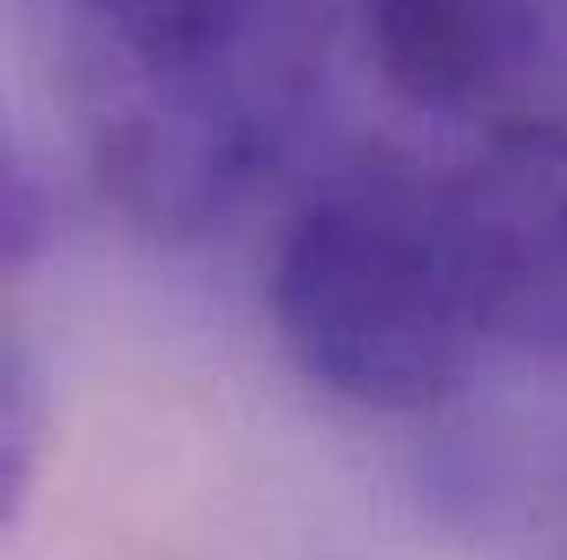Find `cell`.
<instances>
[{"label": "cell", "instance_id": "1", "mask_svg": "<svg viewBox=\"0 0 567 560\" xmlns=\"http://www.w3.org/2000/svg\"><path fill=\"white\" fill-rule=\"evenodd\" d=\"M80 133L106 198L152 238L225 231L303 152L330 27L317 0H66Z\"/></svg>", "mask_w": 567, "mask_h": 560}, {"label": "cell", "instance_id": "2", "mask_svg": "<svg viewBox=\"0 0 567 560\" xmlns=\"http://www.w3.org/2000/svg\"><path fill=\"white\" fill-rule=\"evenodd\" d=\"M265 303L284 356L377 416L449 403L488 343L455 185L410 165L330 178L284 225Z\"/></svg>", "mask_w": 567, "mask_h": 560}, {"label": "cell", "instance_id": "3", "mask_svg": "<svg viewBox=\"0 0 567 560\" xmlns=\"http://www.w3.org/2000/svg\"><path fill=\"white\" fill-rule=\"evenodd\" d=\"M383 80L449 120L528 126L567 100V0H357Z\"/></svg>", "mask_w": 567, "mask_h": 560}, {"label": "cell", "instance_id": "4", "mask_svg": "<svg viewBox=\"0 0 567 560\" xmlns=\"http://www.w3.org/2000/svg\"><path fill=\"white\" fill-rule=\"evenodd\" d=\"M488 343L567 356V120L502 126L455 178Z\"/></svg>", "mask_w": 567, "mask_h": 560}, {"label": "cell", "instance_id": "5", "mask_svg": "<svg viewBox=\"0 0 567 560\" xmlns=\"http://www.w3.org/2000/svg\"><path fill=\"white\" fill-rule=\"evenodd\" d=\"M40 428H47V403H40V376L27 363V350H7V390H0V495L7 508L27 495L33 481V455H40Z\"/></svg>", "mask_w": 567, "mask_h": 560}, {"label": "cell", "instance_id": "6", "mask_svg": "<svg viewBox=\"0 0 567 560\" xmlns=\"http://www.w3.org/2000/svg\"><path fill=\"white\" fill-rule=\"evenodd\" d=\"M40 245H53V205L40 191V172L13 152L7 158V265H27Z\"/></svg>", "mask_w": 567, "mask_h": 560}]
</instances>
